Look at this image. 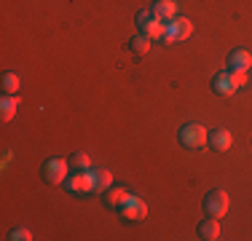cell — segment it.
Listing matches in <instances>:
<instances>
[{
	"label": "cell",
	"mask_w": 252,
	"mask_h": 241,
	"mask_svg": "<svg viewBox=\"0 0 252 241\" xmlns=\"http://www.w3.org/2000/svg\"><path fill=\"white\" fill-rule=\"evenodd\" d=\"M244 83H247V72L225 70V72H218V75L212 78V91L220 94V96H231V94H236Z\"/></svg>",
	"instance_id": "6da1fadb"
},
{
	"label": "cell",
	"mask_w": 252,
	"mask_h": 241,
	"mask_svg": "<svg viewBox=\"0 0 252 241\" xmlns=\"http://www.w3.org/2000/svg\"><path fill=\"white\" fill-rule=\"evenodd\" d=\"M193 32V24L188 16H175V19L164 22V43H177V40H188Z\"/></svg>",
	"instance_id": "7a4b0ae2"
},
{
	"label": "cell",
	"mask_w": 252,
	"mask_h": 241,
	"mask_svg": "<svg viewBox=\"0 0 252 241\" xmlns=\"http://www.w3.org/2000/svg\"><path fill=\"white\" fill-rule=\"evenodd\" d=\"M228 207H231V198H228V193L223 188H215L204 196V212H207V217H218L220 220L228 212Z\"/></svg>",
	"instance_id": "3957f363"
},
{
	"label": "cell",
	"mask_w": 252,
	"mask_h": 241,
	"mask_svg": "<svg viewBox=\"0 0 252 241\" xmlns=\"http://www.w3.org/2000/svg\"><path fill=\"white\" fill-rule=\"evenodd\" d=\"M180 145L188 150H196V148H204L207 145V129H204L201 123H185L183 129H180Z\"/></svg>",
	"instance_id": "277c9868"
},
{
	"label": "cell",
	"mask_w": 252,
	"mask_h": 241,
	"mask_svg": "<svg viewBox=\"0 0 252 241\" xmlns=\"http://www.w3.org/2000/svg\"><path fill=\"white\" fill-rule=\"evenodd\" d=\"M137 27H140V32L148 35L151 40L164 38V22L156 19L151 8H140V11H137Z\"/></svg>",
	"instance_id": "5b68a950"
},
{
	"label": "cell",
	"mask_w": 252,
	"mask_h": 241,
	"mask_svg": "<svg viewBox=\"0 0 252 241\" xmlns=\"http://www.w3.org/2000/svg\"><path fill=\"white\" fill-rule=\"evenodd\" d=\"M67 172H70V161L64 158H51L43 164V180L49 185H59L67 180Z\"/></svg>",
	"instance_id": "8992f818"
},
{
	"label": "cell",
	"mask_w": 252,
	"mask_h": 241,
	"mask_svg": "<svg viewBox=\"0 0 252 241\" xmlns=\"http://www.w3.org/2000/svg\"><path fill=\"white\" fill-rule=\"evenodd\" d=\"M118 212H121L124 220L140 222V220H145V217H148V204L142 201V198H137V196H129L121 207H118Z\"/></svg>",
	"instance_id": "52a82bcc"
},
{
	"label": "cell",
	"mask_w": 252,
	"mask_h": 241,
	"mask_svg": "<svg viewBox=\"0 0 252 241\" xmlns=\"http://www.w3.org/2000/svg\"><path fill=\"white\" fill-rule=\"evenodd\" d=\"M64 188L70 193H94V177H92V169L86 172H75L73 177L64 180Z\"/></svg>",
	"instance_id": "ba28073f"
},
{
	"label": "cell",
	"mask_w": 252,
	"mask_h": 241,
	"mask_svg": "<svg viewBox=\"0 0 252 241\" xmlns=\"http://www.w3.org/2000/svg\"><path fill=\"white\" fill-rule=\"evenodd\" d=\"M252 67V54L247 48H233L231 54H228V70L233 72H247Z\"/></svg>",
	"instance_id": "9c48e42d"
},
{
	"label": "cell",
	"mask_w": 252,
	"mask_h": 241,
	"mask_svg": "<svg viewBox=\"0 0 252 241\" xmlns=\"http://www.w3.org/2000/svg\"><path fill=\"white\" fill-rule=\"evenodd\" d=\"M151 11H153L156 19L169 22V19H175V16H177V3H175V0H156Z\"/></svg>",
	"instance_id": "30bf717a"
},
{
	"label": "cell",
	"mask_w": 252,
	"mask_h": 241,
	"mask_svg": "<svg viewBox=\"0 0 252 241\" xmlns=\"http://www.w3.org/2000/svg\"><path fill=\"white\" fill-rule=\"evenodd\" d=\"M207 142H209V148H212V150H218V153H223V150H228V148H231L233 137H231V131H225V129H215V131H209Z\"/></svg>",
	"instance_id": "8fae6325"
},
{
	"label": "cell",
	"mask_w": 252,
	"mask_h": 241,
	"mask_svg": "<svg viewBox=\"0 0 252 241\" xmlns=\"http://www.w3.org/2000/svg\"><path fill=\"white\" fill-rule=\"evenodd\" d=\"M196 233H199V239H204V241H215V239H220L218 217H207V220H201V222H199V228H196Z\"/></svg>",
	"instance_id": "7c38bea8"
},
{
	"label": "cell",
	"mask_w": 252,
	"mask_h": 241,
	"mask_svg": "<svg viewBox=\"0 0 252 241\" xmlns=\"http://www.w3.org/2000/svg\"><path fill=\"white\" fill-rule=\"evenodd\" d=\"M16 107H19V96H16V94H5L3 99H0V118L8 123V120L16 116Z\"/></svg>",
	"instance_id": "4fadbf2b"
},
{
	"label": "cell",
	"mask_w": 252,
	"mask_h": 241,
	"mask_svg": "<svg viewBox=\"0 0 252 241\" xmlns=\"http://www.w3.org/2000/svg\"><path fill=\"white\" fill-rule=\"evenodd\" d=\"M92 177H94V193H105L113 185V174L107 169H92Z\"/></svg>",
	"instance_id": "5bb4252c"
},
{
	"label": "cell",
	"mask_w": 252,
	"mask_h": 241,
	"mask_svg": "<svg viewBox=\"0 0 252 241\" xmlns=\"http://www.w3.org/2000/svg\"><path fill=\"white\" fill-rule=\"evenodd\" d=\"M131 193H126L124 188H107L105 190V201H107V207H121V204L129 198Z\"/></svg>",
	"instance_id": "9a60e30c"
},
{
	"label": "cell",
	"mask_w": 252,
	"mask_h": 241,
	"mask_svg": "<svg viewBox=\"0 0 252 241\" xmlns=\"http://www.w3.org/2000/svg\"><path fill=\"white\" fill-rule=\"evenodd\" d=\"M0 86H3V91H5V94H19V89H22V78L16 75V72H5L3 81H0Z\"/></svg>",
	"instance_id": "2e32d148"
},
{
	"label": "cell",
	"mask_w": 252,
	"mask_h": 241,
	"mask_svg": "<svg viewBox=\"0 0 252 241\" xmlns=\"http://www.w3.org/2000/svg\"><path fill=\"white\" fill-rule=\"evenodd\" d=\"M151 43H153V40L148 38V35H142V32H140V35H137V38H131L129 48H131V51L137 54V57H145V54L151 51Z\"/></svg>",
	"instance_id": "e0dca14e"
},
{
	"label": "cell",
	"mask_w": 252,
	"mask_h": 241,
	"mask_svg": "<svg viewBox=\"0 0 252 241\" xmlns=\"http://www.w3.org/2000/svg\"><path fill=\"white\" fill-rule=\"evenodd\" d=\"M70 166H73L75 172H86V169H92V161H89L86 153H73L70 155Z\"/></svg>",
	"instance_id": "ac0fdd59"
},
{
	"label": "cell",
	"mask_w": 252,
	"mask_h": 241,
	"mask_svg": "<svg viewBox=\"0 0 252 241\" xmlns=\"http://www.w3.org/2000/svg\"><path fill=\"white\" fill-rule=\"evenodd\" d=\"M8 239L11 241H30V239H32V233H30L27 228H14V231L8 233Z\"/></svg>",
	"instance_id": "d6986e66"
}]
</instances>
